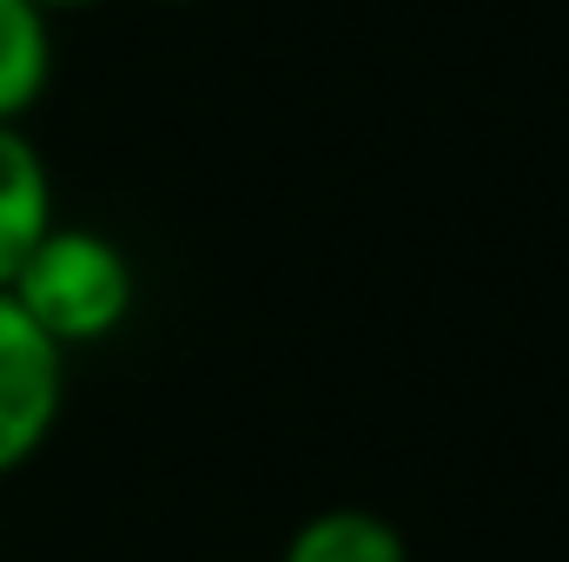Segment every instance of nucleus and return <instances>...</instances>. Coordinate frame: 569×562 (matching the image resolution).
Masks as SVG:
<instances>
[{
  "mask_svg": "<svg viewBox=\"0 0 569 562\" xmlns=\"http://www.w3.org/2000/svg\"><path fill=\"white\" fill-rule=\"evenodd\" d=\"M7 298L27 311V324L60 344L67 358L87 351V344H107L127 318H133V298H140V272L127 259V245L100 225H53L27 265L13 272Z\"/></svg>",
  "mask_w": 569,
  "mask_h": 562,
  "instance_id": "obj_1",
  "label": "nucleus"
},
{
  "mask_svg": "<svg viewBox=\"0 0 569 562\" xmlns=\"http://www.w3.org/2000/svg\"><path fill=\"white\" fill-rule=\"evenodd\" d=\"M67 411V351L47 344L0 291V476L33 463Z\"/></svg>",
  "mask_w": 569,
  "mask_h": 562,
  "instance_id": "obj_2",
  "label": "nucleus"
},
{
  "mask_svg": "<svg viewBox=\"0 0 569 562\" xmlns=\"http://www.w3.org/2000/svg\"><path fill=\"white\" fill-rule=\"evenodd\" d=\"M60 225L53 212V172L40 159V145L20 127H0V291L27 265V252Z\"/></svg>",
  "mask_w": 569,
  "mask_h": 562,
  "instance_id": "obj_3",
  "label": "nucleus"
},
{
  "mask_svg": "<svg viewBox=\"0 0 569 562\" xmlns=\"http://www.w3.org/2000/svg\"><path fill=\"white\" fill-rule=\"evenodd\" d=\"M53 87V13L40 0H0V127H20Z\"/></svg>",
  "mask_w": 569,
  "mask_h": 562,
  "instance_id": "obj_4",
  "label": "nucleus"
},
{
  "mask_svg": "<svg viewBox=\"0 0 569 562\" xmlns=\"http://www.w3.org/2000/svg\"><path fill=\"white\" fill-rule=\"evenodd\" d=\"M279 562H411V550H405V530L391 516L345 503V510L305 516Z\"/></svg>",
  "mask_w": 569,
  "mask_h": 562,
  "instance_id": "obj_5",
  "label": "nucleus"
},
{
  "mask_svg": "<svg viewBox=\"0 0 569 562\" xmlns=\"http://www.w3.org/2000/svg\"><path fill=\"white\" fill-rule=\"evenodd\" d=\"M47 13H73V7H100V0H40Z\"/></svg>",
  "mask_w": 569,
  "mask_h": 562,
  "instance_id": "obj_6",
  "label": "nucleus"
},
{
  "mask_svg": "<svg viewBox=\"0 0 569 562\" xmlns=\"http://www.w3.org/2000/svg\"><path fill=\"white\" fill-rule=\"evenodd\" d=\"M166 7H192V0H166Z\"/></svg>",
  "mask_w": 569,
  "mask_h": 562,
  "instance_id": "obj_7",
  "label": "nucleus"
}]
</instances>
